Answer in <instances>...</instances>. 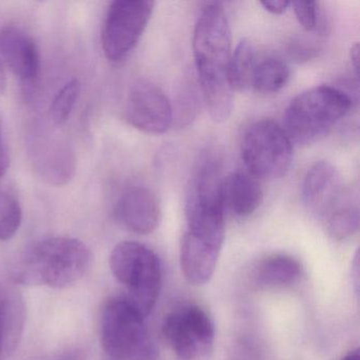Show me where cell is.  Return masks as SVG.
<instances>
[{
    "label": "cell",
    "mask_w": 360,
    "mask_h": 360,
    "mask_svg": "<svg viewBox=\"0 0 360 360\" xmlns=\"http://www.w3.org/2000/svg\"><path fill=\"white\" fill-rule=\"evenodd\" d=\"M193 49L208 112L214 122L226 121L233 106L229 79L231 35L226 14L219 4H208L202 11L193 32Z\"/></svg>",
    "instance_id": "cell-1"
},
{
    "label": "cell",
    "mask_w": 360,
    "mask_h": 360,
    "mask_svg": "<svg viewBox=\"0 0 360 360\" xmlns=\"http://www.w3.org/2000/svg\"><path fill=\"white\" fill-rule=\"evenodd\" d=\"M91 261V252L81 240L47 238L31 246L14 263L12 279L25 285L66 288L87 274Z\"/></svg>",
    "instance_id": "cell-2"
},
{
    "label": "cell",
    "mask_w": 360,
    "mask_h": 360,
    "mask_svg": "<svg viewBox=\"0 0 360 360\" xmlns=\"http://www.w3.org/2000/svg\"><path fill=\"white\" fill-rule=\"evenodd\" d=\"M353 100L333 86H317L298 94L286 107L282 128L292 142L311 144L326 136L349 112Z\"/></svg>",
    "instance_id": "cell-3"
},
{
    "label": "cell",
    "mask_w": 360,
    "mask_h": 360,
    "mask_svg": "<svg viewBox=\"0 0 360 360\" xmlns=\"http://www.w3.org/2000/svg\"><path fill=\"white\" fill-rule=\"evenodd\" d=\"M109 266L117 281L127 290L126 299L144 317L148 316L161 290L162 266L158 255L144 244L124 241L111 252Z\"/></svg>",
    "instance_id": "cell-4"
},
{
    "label": "cell",
    "mask_w": 360,
    "mask_h": 360,
    "mask_svg": "<svg viewBox=\"0 0 360 360\" xmlns=\"http://www.w3.org/2000/svg\"><path fill=\"white\" fill-rule=\"evenodd\" d=\"M292 142L283 128L262 120L248 128L241 144V155L248 174L257 180L285 176L292 162Z\"/></svg>",
    "instance_id": "cell-5"
},
{
    "label": "cell",
    "mask_w": 360,
    "mask_h": 360,
    "mask_svg": "<svg viewBox=\"0 0 360 360\" xmlns=\"http://www.w3.org/2000/svg\"><path fill=\"white\" fill-rule=\"evenodd\" d=\"M144 316L126 298L105 305L101 323L103 349L117 360L153 357L155 349L147 339Z\"/></svg>",
    "instance_id": "cell-6"
},
{
    "label": "cell",
    "mask_w": 360,
    "mask_h": 360,
    "mask_svg": "<svg viewBox=\"0 0 360 360\" xmlns=\"http://www.w3.org/2000/svg\"><path fill=\"white\" fill-rule=\"evenodd\" d=\"M155 3L149 0H117L109 6L102 31V46L110 62L119 63L138 45Z\"/></svg>",
    "instance_id": "cell-7"
},
{
    "label": "cell",
    "mask_w": 360,
    "mask_h": 360,
    "mask_svg": "<svg viewBox=\"0 0 360 360\" xmlns=\"http://www.w3.org/2000/svg\"><path fill=\"white\" fill-rule=\"evenodd\" d=\"M162 333L166 342L182 360H197L212 351L214 326L205 309L184 304L164 317Z\"/></svg>",
    "instance_id": "cell-8"
},
{
    "label": "cell",
    "mask_w": 360,
    "mask_h": 360,
    "mask_svg": "<svg viewBox=\"0 0 360 360\" xmlns=\"http://www.w3.org/2000/svg\"><path fill=\"white\" fill-rule=\"evenodd\" d=\"M125 119L141 131L161 134L172 125L174 110L159 86L147 79H138L128 91Z\"/></svg>",
    "instance_id": "cell-9"
},
{
    "label": "cell",
    "mask_w": 360,
    "mask_h": 360,
    "mask_svg": "<svg viewBox=\"0 0 360 360\" xmlns=\"http://www.w3.org/2000/svg\"><path fill=\"white\" fill-rule=\"evenodd\" d=\"M115 216L134 233L149 235L161 222V204L155 193L147 187H130L120 198Z\"/></svg>",
    "instance_id": "cell-10"
},
{
    "label": "cell",
    "mask_w": 360,
    "mask_h": 360,
    "mask_svg": "<svg viewBox=\"0 0 360 360\" xmlns=\"http://www.w3.org/2000/svg\"><path fill=\"white\" fill-rule=\"evenodd\" d=\"M341 191L342 182L336 167L330 162H317L303 181V203L314 214L328 216L338 206Z\"/></svg>",
    "instance_id": "cell-11"
},
{
    "label": "cell",
    "mask_w": 360,
    "mask_h": 360,
    "mask_svg": "<svg viewBox=\"0 0 360 360\" xmlns=\"http://www.w3.org/2000/svg\"><path fill=\"white\" fill-rule=\"evenodd\" d=\"M0 60L22 82L31 83L39 77L41 58L30 35L16 27L0 31Z\"/></svg>",
    "instance_id": "cell-12"
},
{
    "label": "cell",
    "mask_w": 360,
    "mask_h": 360,
    "mask_svg": "<svg viewBox=\"0 0 360 360\" xmlns=\"http://www.w3.org/2000/svg\"><path fill=\"white\" fill-rule=\"evenodd\" d=\"M223 244L185 233L180 246V263L183 275L189 283H207L216 271Z\"/></svg>",
    "instance_id": "cell-13"
},
{
    "label": "cell",
    "mask_w": 360,
    "mask_h": 360,
    "mask_svg": "<svg viewBox=\"0 0 360 360\" xmlns=\"http://www.w3.org/2000/svg\"><path fill=\"white\" fill-rule=\"evenodd\" d=\"M26 323V303L22 295L0 284V360H6L18 349Z\"/></svg>",
    "instance_id": "cell-14"
},
{
    "label": "cell",
    "mask_w": 360,
    "mask_h": 360,
    "mask_svg": "<svg viewBox=\"0 0 360 360\" xmlns=\"http://www.w3.org/2000/svg\"><path fill=\"white\" fill-rule=\"evenodd\" d=\"M221 199L224 210L238 217L254 214L263 199V191L257 179L245 172H231L221 182Z\"/></svg>",
    "instance_id": "cell-15"
},
{
    "label": "cell",
    "mask_w": 360,
    "mask_h": 360,
    "mask_svg": "<svg viewBox=\"0 0 360 360\" xmlns=\"http://www.w3.org/2000/svg\"><path fill=\"white\" fill-rule=\"evenodd\" d=\"M35 166L52 184H64L72 176L75 161L70 151L60 142L48 141L35 150Z\"/></svg>",
    "instance_id": "cell-16"
},
{
    "label": "cell",
    "mask_w": 360,
    "mask_h": 360,
    "mask_svg": "<svg viewBox=\"0 0 360 360\" xmlns=\"http://www.w3.org/2000/svg\"><path fill=\"white\" fill-rule=\"evenodd\" d=\"M301 273L302 267L296 259L286 255H273L259 263L255 280L260 286L276 288L294 283Z\"/></svg>",
    "instance_id": "cell-17"
},
{
    "label": "cell",
    "mask_w": 360,
    "mask_h": 360,
    "mask_svg": "<svg viewBox=\"0 0 360 360\" xmlns=\"http://www.w3.org/2000/svg\"><path fill=\"white\" fill-rule=\"evenodd\" d=\"M256 66V48L252 41L243 39L231 52L229 60V79L231 89L243 91L250 87Z\"/></svg>",
    "instance_id": "cell-18"
},
{
    "label": "cell",
    "mask_w": 360,
    "mask_h": 360,
    "mask_svg": "<svg viewBox=\"0 0 360 360\" xmlns=\"http://www.w3.org/2000/svg\"><path fill=\"white\" fill-rule=\"evenodd\" d=\"M290 75V68L283 60L275 58H266L257 64L252 86L260 94H276L288 84Z\"/></svg>",
    "instance_id": "cell-19"
},
{
    "label": "cell",
    "mask_w": 360,
    "mask_h": 360,
    "mask_svg": "<svg viewBox=\"0 0 360 360\" xmlns=\"http://www.w3.org/2000/svg\"><path fill=\"white\" fill-rule=\"evenodd\" d=\"M359 229V210L354 205H338L328 218V231L337 240L347 239Z\"/></svg>",
    "instance_id": "cell-20"
},
{
    "label": "cell",
    "mask_w": 360,
    "mask_h": 360,
    "mask_svg": "<svg viewBox=\"0 0 360 360\" xmlns=\"http://www.w3.org/2000/svg\"><path fill=\"white\" fill-rule=\"evenodd\" d=\"M20 202L11 193L0 189V241H7L18 233L22 224Z\"/></svg>",
    "instance_id": "cell-21"
},
{
    "label": "cell",
    "mask_w": 360,
    "mask_h": 360,
    "mask_svg": "<svg viewBox=\"0 0 360 360\" xmlns=\"http://www.w3.org/2000/svg\"><path fill=\"white\" fill-rule=\"evenodd\" d=\"M79 81L71 79L58 92L49 109V117L54 125H63L68 121L79 98Z\"/></svg>",
    "instance_id": "cell-22"
},
{
    "label": "cell",
    "mask_w": 360,
    "mask_h": 360,
    "mask_svg": "<svg viewBox=\"0 0 360 360\" xmlns=\"http://www.w3.org/2000/svg\"><path fill=\"white\" fill-rule=\"evenodd\" d=\"M294 8L295 15L300 26L307 32H313L317 28V4L314 1H294L290 3Z\"/></svg>",
    "instance_id": "cell-23"
},
{
    "label": "cell",
    "mask_w": 360,
    "mask_h": 360,
    "mask_svg": "<svg viewBox=\"0 0 360 360\" xmlns=\"http://www.w3.org/2000/svg\"><path fill=\"white\" fill-rule=\"evenodd\" d=\"M10 158L6 144L5 134H4L3 120L0 117V179L5 176L9 168Z\"/></svg>",
    "instance_id": "cell-24"
},
{
    "label": "cell",
    "mask_w": 360,
    "mask_h": 360,
    "mask_svg": "<svg viewBox=\"0 0 360 360\" xmlns=\"http://www.w3.org/2000/svg\"><path fill=\"white\" fill-rule=\"evenodd\" d=\"M260 5L269 13L281 15L288 9L290 3L284 0H274V1H261Z\"/></svg>",
    "instance_id": "cell-25"
},
{
    "label": "cell",
    "mask_w": 360,
    "mask_h": 360,
    "mask_svg": "<svg viewBox=\"0 0 360 360\" xmlns=\"http://www.w3.org/2000/svg\"><path fill=\"white\" fill-rule=\"evenodd\" d=\"M349 58H351L352 67L355 71L356 77L359 75V45L357 43L352 46L349 50Z\"/></svg>",
    "instance_id": "cell-26"
},
{
    "label": "cell",
    "mask_w": 360,
    "mask_h": 360,
    "mask_svg": "<svg viewBox=\"0 0 360 360\" xmlns=\"http://www.w3.org/2000/svg\"><path fill=\"white\" fill-rule=\"evenodd\" d=\"M352 279L355 283L356 292H359V252H356L353 261V269H352Z\"/></svg>",
    "instance_id": "cell-27"
},
{
    "label": "cell",
    "mask_w": 360,
    "mask_h": 360,
    "mask_svg": "<svg viewBox=\"0 0 360 360\" xmlns=\"http://www.w3.org/2000/svg\"><path fill=\"white\" fill-rule=\"evenodd\" d=\"M58 360H87V356L82 349H71L66 352Z\"/></svg>",
    "instance_id": "cell-28"
},
{
    "label": "cell",
    "mask_w": 360,
    "mask_h": 360,
    "mask_svg": "<svg viewBox=\"0 0 360 360\" xmlns=\"http://www.w3.org/2000/svg\"><path fill=\"white\" fill-rule=\"evenodd\" d=\"M6 87H7V79H6L5 72H4L3 66L0 63V96L6 91Z\"/></svg>",
    "instance_id": "cell-29"
},
{
    "label": "cell",
    "mask_w": 360,
    "mask_h": 360,
    "mask_svg": "<svg viewBox=\"0 0 360 360\" xmlns=\"http://www.w3.org/2000/svg\"><path fill=\"white\" fill-rule=\"evenodd\" d=\"M340 360H360L359 347L353 349V351H349V353H347V355L343 356Z\"/></svg>",
    "instance_id": "cell-30"
}]
</instances>
